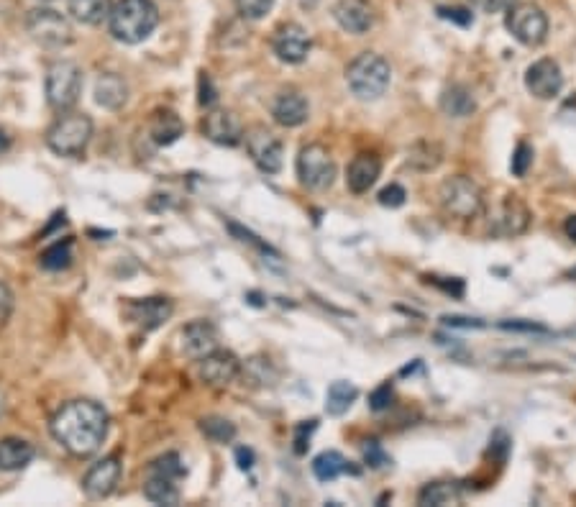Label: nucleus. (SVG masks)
I'll return each instance as SVG.
<instances>
[{
  "label": "nucleus",
  "instance_id": "nucleus-29",
  "mask_svg": "<svg viewBox=\"0 0 576 507\" xmlns=\"http://www.w3.org/2000/svg\"><path fill=\"white\" fill-rule=\"evenodd\" d=\"M344 472H349V464H346V459L338 451H323V454L313 459V474L318 482H333Z\"/></svg>",
  "mask_w": 576,
  "mask_h": 507
},
{
  "label": "nucleus",
  "instance_id": "nucleus-7",
  "mask_svg": "<svg viewBox=\"0 0 576 507\" xmlns=\"http://www.w3.org/2000/svg\"><path fill=\"white\" fill-rule=\"evenodd\" d=\"M297 177L303 187L323 193L336 180V162L323 144H308L297 154Z\"/></svg>",
  "mask_w": 576,
  "mask_h": 507
},
{
  "label": "nucleus",
  "instance_id": "nucleus-28",
  "mask_svg": "<svg viewBox=\"0 0 576 507\" xmlns=\"http://www.w3.org/2000/svg\"><path fill=\"white\" fill-rule=\"evenodd\" d=\"M356 397H359V390H356L351 382L338 379V382H333V385L328 387V392H326V413L333 415V418L344 415L346 410L354 405Z\"/></svg>",
  "mask_w": 576,
  "mask_h": 507
},
{
  "label": "nucleus",
  "instance_id": "nucleus-26",
  "mask_svg": "<svg viewBox=\"0 0 576 507\" xmlns=\"http://www.w3.org/2000/svg\"><path fill=\"white\" fill-rule=\"evenodd\" d=\"M144 497L154 505H177L180 502V487L175 479L146 474L144 479Z\"/></svg>",
  "mask_w": 576,
  "mask_h": 507
},
{
  "label": "nucleus",
  "instance_id": "nucleus-4",
  "mask_svg": "<svg viewBox=\"0 0 576 507\" xmlns=\"http://www.w3.org/2000/svg\"><path fill=\"white\" fill-rule=\"evenodd\" d=\"M93 118L88 113L64 111L47 129V146L59 157H82L93 139Z\"/></svg>",
  "mask_w": 576,
  "mask_h": 507
},
{
  "label": "nucleus",
  "instance_id": "nucleus-49",
  "mask_svg": "<svg viewBox=\"0 0 576 507\" xmlns=\"http://www.w3.org/2000/svg\"><path fill=\"white\" fill-rule=\"evenodd\" d=\"M315 3H318V0H305L303 6H315Z\"/></svg>",
  "mask_w": 576,
  "mask_h": 507
},
{
  "label": "nucleus",
  "instance_id": "nucleus-38",
  "mask_svg": "<svg viewBox=\"0 0 576 507\" xmlns=\"http://www.w3.org/2000/svg\"><path fill=\"white\" fill-rule=\"evenodd\" d=\"M438 16H441L443 21H451V24H459V26L474 24L472 11H466V8H438Z\"/></svg>",
  "mask_w": 576,
  "mask_h": 507
},
{
  "label": "nucleus",
  "instance_id": "nucleus-41",
  "mask_svg": "<svg viewBox=\"0 0 576 507\" xmlns=\"http://www.w3.org/2000/svg\"><path fill=\"white\" fill-rule=\"evenodd\" d=\"M392 405V387L390 385H382L379 390L372 392V397H369V408L372 410H387Z\"/></svg>",
  "mask_w": 576,
  "mask_h": 507
},
{
  "label": "nucleus",
  "instance_id": "nucleus-11",
  "mask_svg": "<svg viewBox=\"0 0 576 507\" xmlns=\"http://www.w3.org/2000/svg\"><path fill=\"white\" fill-rule=\"evenodd\" d=\"M310 47H313V41H310L308 31L300 24H282L272 36L274 57L285 62V65H300V62H305L310 54Z\"/></svg>",
  "mask_w": 576,
  "mask_h": 507
},
{
  "label": "nucleus",
  "instance_id": "nucleus-33",
  "mask_svg": "<svg viewBox=\"0 0 576 507\" xmlns=\"http://www.w3.org/2000/svg\"><path fill=\"white\" fill-rule=\"evenodd\" d=\"M146 474H157V477H167V479L180 482V479L187 474V469H185V464H182L180 454H164L149 464Z\"/></svg>",
  "mask_w": 576,
  "mask_h": 507
},
{
  "label": "nucleus",
  "instance_id": "nucleus-13",
  "mask_svg": "<svg viewBox=\"0 0 576 507\" xmlns=\"http://www.w3.org/2000/svg\"><path fill=\"white\" fill-rule=\"evenodd\" d=\"M241 374V362L239 356L231 354V351H210L208 356L200 359V379H203L208 387H216V390H223V387L233 385Z\"/></svg>",
  "mask_w": 576,
  "mask_h": 507
},
{
  "label": "nucleus",
  "instance_id": "nucleus-45",
  "mask_svg": "<svg viewBox=\"0 0 576 507\" xmlns=\"http://www.w3.org/2000/svg\"><path fill=\"white\" fill-rule=\"evenodd\" d=\"M448 326H461V328H472V326H482L477 321H466V318H446Z\"/></svg>",
  "mask_w": 576,
  "mask_h": 507
},
{
  "label": "nucleus",
  "instance_id": "nucleus-40",
  "mask_svg": "<svg viewBox=\"0 0 576 507\" xmlns=\"http://www.w3.org/2000/svg\"><path fill=\"white\" fill-rule=\"evenodd\" d=\"M315 431V420H308V423H300L295 431V454H305L310 446V433Z\"/></svg>",
  "mask_w": 576,
  "mask_h": 507
},
{
  "label": "nucleus",
  "instance_id": "nucleus-34",
  "mask_svg": "<svg viewBox=\"0 0 576 507\" xmlns=\"http://www.w3.org/2000/svg\"><path fill=\"white\" fill-rule=\"evenodd\" d=\"M236 8L244 18H251V21H259V18L267 16L274 8V0H236Z\"/></svg>",
  "mask_w": 576,
  "mask_h": 507
},
{
  "label": "nucleus",
  "instance_id": "nucleus-31",
  "mask_svg": "<svg viewBox=\"0 0 576 507\" xmlns=\"http://www.w3.org/2000/svg\"><path fill=\"white\" fill-rule=\"evenodd\" d=\"M200 431H203V436L208 438V441L218 443V446L231 443L233 438H236V426H233L231 420L218 418V415H208V418L200 420Z\"/></svg>",
  "mask_w": 576,
  "mask_h": 507
},
{
  "label": "nucleus",
  "instance_id": "nucleus-5",
  "mask_svg": "<svg viewBox=\"0 0 576 507\" xmlns=\"http://www.w3.org/2000/svg\"><path fill=\"white\" fill-rule=\"evenodd\" d=\"M438 203L446 216L456 218V221H472L482 213L484 193L472 177L454 175L438 187Z\"/></svg>",
  "mask_w": 576,
  "mask_h": 507
},
{
  "label": "nucleus",
  "instance_id": "nucleus-35",
  "mask_svg": "<svg viewBox=\"0 0 576 507\" xmlns=\"http://www.w3.org/2000/svg\"><path fill=\"white\" fill-rule=\"evenodd\" d=\"M530 164H533V149H530V146L525 144V141H520V144L515 146V154H512V162H510L512 175L525 177V175H528Z\"/></svg>",
  "mask_w": 576,
  "mask_h": 507
},
{
  "label": "nucleus",
  "instance_id": "nucleus-20",
  "mask_svg": "<svg viewBox=\"0 0 576 507\" xmlns=\"http://www.w3.org/2000/svg\"><path fill=\"white\" fill-rule=\"evenodd\" d=\"M310 116V105L297 90H282L272 103V118L285 129L303 126Z\"/></svg>",
  "mask_w": 576,
  "mask_h": 507
},
{
  "label": "nucleus",
  "instance_id": "nucleus-46",
  "mask_svg": "<svg viewBox=\"0 0 576 507\" xmlns=\"http://www.w3.org/2000/svg\"><path fill=\"white\" fill-rule=\"evenodd\" d=\"M564 231H566V236H569V239L574 241V244H576V216H569V218H566Z\"/></svg>",
  "mask_w": 576,
  "mask_h": 507
},
{
  "label": "nucleus",
  "instance_id": "nucleus-48",
  "mask_svg": "<svg viewBox=\"0 0 576 507\" xmlns=\"http://www.w3.org/2000/svg\"><path fill=\"white\" fill-rule=\"evenodd\" d=\"M6 413V395H3V390H0V415Z\"/></svg>",
  "mask_w": 576,
  "mask_h": 507
},
{
  "label": "nucleus",
  "instance_id": "nucleus-9",
  "mask_svg": "<svg viewBox=\"0 0 576 507\" xmlns=\"http://www.w3.org/2000/svg\"><path fill=\"white\" fill-rule=\"evenodd\" d=\"M505 26L523 47H541L548 36V18L533 3H520L507 11Z\"/></svg>",
  "mask_w": 576,
  "mask_h": 507
},
{
  "label": "nucleus",
  "instance_id": "nucleus-6",
  "mask_svg": "<svg viewBox=\"0 0 576 507\" xmlns=\"http://www.w3.org/2000/svg\"><path fill=\"white\" fill-rule=\"evenodd\" d=\"M44 93H47V103L57 113L72 111L82 93V70L75 62H54L47 70Z\"/></svg>",
  "mask_w": 576,
  "mask_h": 507
},
{
  "label": "nucleus",
  "instance_id": "nucleus-1",
  "mask_svg": "<svg viewBox=\"0 0 576 507\" xmlns=\"http://www.w3.org/2000/svg\"><path fill=\"white\" fill-rule=\"evenodd\" d=\"M49 428H52L54 441L64 451H70L77 459H85L103 446L108 438V428H111V418L103 405L93 403V400H72L52 415Z\"/></svg>",
  "mask_w": 576,
  "mask_h": 507
},
{
  "label": "nucleus",
  "instance_id": "nucleus-16",
  "mask_svg": "<svg viewBox=\"0 0 576 507\" xmlns=\"http://www.w3.org/2000/svg\"><path fill=\"white\" fill-rule=\"evenodd\" d=\"M203 134L205 139L213 141L218 146H239L244 141V126H241V118L233 111H210L203 118Z\"/></svg>",
  "mask_w": 576,
  "mask_h": 507
},
{
  "label": "nucleus",
  "instance_id": "nucleus-30",
  "mask_svg": "<svg viewBox=\"0 0 576 507\" xmlns=\"http://www.w3.org/2000/svg\"><path fill=\"white\" fill-rule=\"evenodd\" d=\"M459 500H461L459 484H451V482L425 484L418 495L420 505H451V502H459Z\"/></svg>",
  "mask_w": 576,
  "mask_h": 507
},
{
  "label": "nucleus",
  "instance_id": "nucleus-21",
  "mask_svg": "<svg viewBox=\"0 0 576 507\" xmlns=\"http://www.w3.org/2000/svg\"><path fill=\"white\" fill-rule=\"evenodd\" d=\"M382 175V162H379L377 154H359V157L351 159V164L346 167V185H349L351 193L364 195L374 187V182Z\"/></svg>",
  "mask_w": 576,
  "mask_h": 507
},
{
  "label": "nucleus",
  "instance_id": "nucleus-27",
  "mask_svg": "<svg viewBox=\"0 0 576 507\" xmlns=\"http://www.w3.org/2000/svg\"><path fill=\"white\" fill-rule=\"evenodd\" d=\"M441 111L451 118H466L477 111V103H474V95L469 90L454 85L441 95Z\"/></svg>",
  "mask_w": 576,
  "mask_h": 507
},
{
  "label": "nucleus",
  "instance_id": "nucleus-22",
  "mask_svg": "<svg viewBox=\"0 0 576 507\" xmlns=\"http://www.w3.org/2000/svg\"><path fill=\"white\" fill-rule=\"evenodd\" d=\"M128 100V85L116 72H103L95 80V103L108 108V111H118Z\"/></svg>",
  "mask_w": 576,
  "mask_h": 507
},
{
  "label": "nucleus",
  "instance_id": "nucleus-15",
  "mask_svg": "<svg viewBox=\"0 0 576 507\" xmlns=\"http://www.w3.org/2000/svg\"><path fill=\"white\" fill-rule=\"evenodd\" d=\"M126 318L128 323L139 326L141 331H154V328L164 326L175 313V305L169 298H144V300H131L126 305Z\"/></svg>",
  "mask_w": 576,
  "mask_h": 507
},
{
  "label": "nucleus",
  "instance_id": "nucleus-37",
  "mask_svg": "<svg viewBox=\"0 0 576 507\" xmlns=\"http://www.w3.org/2000/svg\"><path fill=\"white\" fill-rule=\"evenodd\" d=\"M405 198H408V193H405L400 185H390L384 187L377 200L379 205H384V208H402V205H405Z\"/></svg>",
  "mask_w": 576,
  "mask_h": 507
},
{
  "label": "nucleus",
  "instance_id": "nucleus-2",
  "mask_svg": "<svg viewBox=\"0 0 576 507\" xmlns=\"http://www.w3.org/2000/svg\"><path fill=\"white\" fill-rule=\"evenodd\" d=\"M159 11L154 0H118L108 16L111 36L121 44H141L154 34Z\"/></svg>",
  "mask_w": 576,
  "mask_h": 507
},
{
  "label": "nucleus",
  "instance_id": "nucleus-17",
  "mask_svg": "<svg viewBox=\"0 0 576 507\" xmlns=\"http://www.w3.org/2000/svg\"><path fill=\"white\" fill-rule=\"evenodd\" d=\"M333 18L344 31L361 36L374 26V8L369 0H338L333 6Z\"/></svg>",
  "mask_w": 576,
  "mask_h": 507
},
{
  "label": "nucleus",
  "instance_id": "nucleus-3",
  "mask_svg": "<svg viewBox=\"0 0 576 507\" xmlns=\"http://www.w3.org/2000/svg\"><path fill=\"white\" fill-rule=\"evenodd\" d=\"M346 82L349 90L359 100H379L392 82V67L384 57L374 52H364L346 67Z\"/></svg>",
  "mask_w": 576,
  "mask_h": 507
},
{
  "label": "nucleus",
  "instance_id": "nucleus-12",
  "mask_svg": "<svg viewBox=\"0 0 576 507\" xmlns=\"http://www.w3.org/2000/svg\"><path fill=\"white\" fill-rule=\"evenodd\" d=\"M121 472V456H105L88 469V474L82 479V490L90 500H105V497H111L116 492L118 482H121Z\"/></svg>",
  "mask_w": 576,
  "mask_h": 507
},
{
  "label": "nucleus",
  "instance_id": "nucleus-19",
  "mask_svg": "<svg viewBox=\"0 0 576 507\" xmlns=\"http://www.w3.org/2000/svg\"><path fill=\"white\" fill-rule=\"evenodd\" d=\"M182 351H185L190 359H203L210 351L218 349V331L210 321H192L182 328Z\"/></svg>",
  "mask_w": 576,
  "mask_h": 507
},
{
  "label": "nucleus",
  "instance_id": "nucleus-42",
  "mask_svg": "<svg viewBox=\"0 0 576 507\" xmlns=\"http://www.w3.org/2000/svg\"><path fill=\"white\" fill-rule=\"evenodd\" d=\"M216 100H218V93H216V88H213V80H210V77L203 72V75H200V105H203V108H213Z\"/></svg>",
  "mask_w": 576,
  "mask_h": 507
},
{
  "label": "nucleus",
  "instance_id": "nucleus-39",
  "mask_svg": "<svg viewBox=\"0 0 576 507\" xmlns=\"http://www.w3.org/2000/svg\"><path fill=\"white\" fill-rule=\"evenodd\" d=\"M364 461H367V467L379 469V467H384V464H387L390 459H387V454H384L379 443L369 441L367 446H364Z\"/></svg>",
  "mask_w": 576,
  "mask_h": 507
},
{
  "label": "nucleus",
  "instance_id": "nucleus-8",
  "mask_svg": "<svg viewBox=\"0 0 576 507\" xmlns=\"http://www.w3.org/2000/svg\"><path fill=\"white\" fill-rule=\"evenodd\" d=\"M26 31L36 44L47 49H62L72 41V26L67 16L54 8H34L26 16Z\"/></svg>",
  "mask_w": 576,
  "mask_h": 507
},
{
  "label": "nucleus",
  "instance_id": "nucleus-18",
  "mask_svg": "<svg viewBox=\"0 0 576 507\" xmlns=\"http://www.w3.org/2000/svg\"><path fill=\"white\" fill-rule=\"evenodd\" d=\"M530 226V210L525 208L523 200H518L515 195H507L502 200L500 210H497L495 221H492V231L497 236H520L525 234Z\"/></svg>",
  "mask_w": 576,
  "mask_h": 507
},
{
  "label": "nucleus",
  "instance_id": "nucleus-44",
  "mask_svg": "<svg viewBox=\"0 0 576 507\" xmlns=\"http://www.w3.org/2000/svg\"><path fill=\"white\" fill-rule=\"evenodd\" d=\"M236 461H239L241 469L254 467V451L251 449H236Z\"/></svg>",
  "mask_w": 576,
  "mask_h": 507
},
{
  "label": "nucleus",
  "instance_id": "nucleus-43",
  "mask_svg": "<svg viewBox=\"0 0 576 507\" xmlns=\"http://www.w3.org/2000/svg\"><path fill=\"white\" fill-rule=\"evenodd\" d=\"M11 310H13V292L6 282H0V323L8 321Z\"/></svg>",
  "mask_w": 576,
  "mask_h": 507
},
{
  "label": "nucleus",
  "instance_id": "nucleus-25",
  "mask_svg": "<svg viewBox=\"0 0 576 507\" xmlns=\"http://www.w3.org/2000/svg\"><path fill=\"white\" fill-rule=\"evenodd\" d=\"M67 8H70L72 18L80 21V24L98 26L103 24V21H108L113 3L111 0H70Z\"/></svg>",
  "mask_w": 576,
  "mask_h": 507
},
{
  "label": "nucleus",
  "instance_id": "nucleus-47",
  "mask_svg": "<svg viewBox=\"0 0 576 507\" xmlns=\"http://www.w3.org/2000/svg\"><path fill=\"white\" fill-rule=\"evenodd\" d=\"M11 149V136H8L6 129H0V157Z\"/></svg>",
  "mask_w": 576,
  "mask_h": 507
},
{
  "label": "nucleus",
  "instance_id": "nucleus-14",
  "mask_svg": "<svg viewBox=\"0 0 576 507\" xmlns=\"http://www.w3.org/2000/svg\"><path fill=\"white\" fill-rule=\"evenodd\" d=\"M525 88L533 98L538 100H553L564 88V75L561 67L553 59H538L525 72Z\"/></svg>",
  "mask_w": 576,
  "mask_h": 507
},
{
  "label": "nucleus",
  "instance_id": "nucleus-32",
  "mask_svg": "<svg viewBox=\"0 0 576 507\" xmlns=\"http://www.w3.org/2000/svg\"><path fill=\"white\" fill-rule=\"evenodd\" d=\"M39 264L44 269H49V272H62V269H67L72 264V239H64L59 241V244L49 246L44 254H41Z\"/></svg>",
  "mask_w": 576,
  "mask_h": 507
},
{
  "label": "nucleus",
  "instance_id": "nucleus-36",
  "mask_svg": "<svg viewBox=\"0 0 576 507\" xmlns=\"http://www.w3.org/2000/svg\"><path fill=\"white\" fill-rule=\"evenodd\" d=\"M472 8H477L479 13H489V16H495V13H507L510 11L518 0H469Z\"/></svg>",
  "mask_w": 576,
  "mask_h": 507
},
{
  "label": "nucleus",
  "instance_id": "nucleus-24",
  "mask_svg": "<svg viewBox=\"0 0 576 507\" xmlns=\"http://www.w3.org/2000/svg\"><path fill=\"white\" fill-rule=\"evenodd\" d=\"M182 134H185V123H182V118L177 116L175 111L162 108V111L154 113L152 121H149V136H152V141L157 146L175 144Z\"/></svg>",
  "mask_w": 576,
  "mask_h": 507
},
{
  "label": "nucleus",
  "instance_id": "nucleus-10",
  "mask_svg": "<svg viewBox=\"0 0 576 507\" xmlns=\"http://www.w3.org/2000/svg\"><path fill=\"white\" fill-rule=\"evenodd\" d=\"M246 149H249L251 159L264 175H277L285 162V149H282V141L272 134V131L256 126L249 134H244Z\"/></svg>",
  "mask_w": 576,
  "mask_h": 507
},
{
  "label": "nucleus",
  "instance_id": "nucleus-23",
  "mask_svg": "<svg viewBox=\"0 0 576 507\" xmlns=\"http://www.w3.org/2000/svg\"><path fill=\"white\" fill-rule=\"evenodd\" d=\"M34 446L24 438H3L0 441V472H21L34 459Z\"/></svg>",
  "mask_w": 576,
  "mask_h": 507
}]
</instances>
